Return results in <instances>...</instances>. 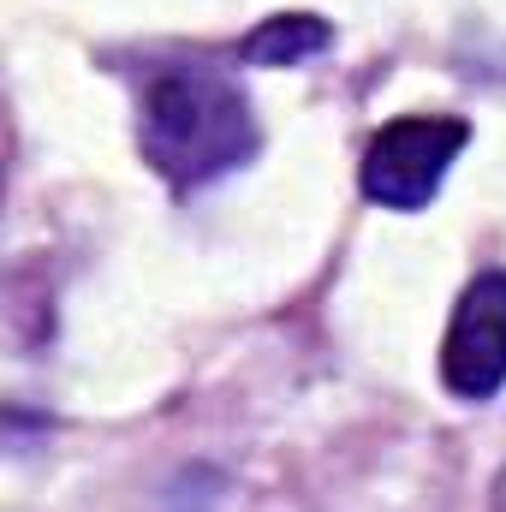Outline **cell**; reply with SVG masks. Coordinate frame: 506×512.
Instances as JSON below:
<instances>
[{
	"label": "cell",
	"instance_id": "1",
	"mask_svg": "<svg viewBox=\"0 0 506 512\" xmlns=\"http://www.w3.org/2000/svg\"><path fill=\"white\" fill-rule=\"evenodd\" d=\"M137 143L143 161L191 191L221 179L227 167L256 155V120L245 90L215 72V66H161L143 84V108H137Z\"/></svg>",
	"mask_w": 506,
	"mask_h": 512
},
{
	"label": "cell",
	"instance_id": "2",
	"mask_svg": "<svg viewBox=\"0 0 506 512\" xmlns=\"http://www.w3.org/2000/svg\"><path fill=\"white\" fill-rule=\"evenodd\" d=\"M465 143H471V126L447 114H405L381 126L364 149V197L381 209H405V215L429 209V197L441 191Z\"/></svg>",
	"mask_w": 506,
	"mask_h": 512
},
{
	"label": "cell",
	"instance_id": "3",
	"mask_svg": "<svg viewBox=\"0 0 506 512\" xmlns=\"http://www.w3.org/2000/svg\"><path fill=\"white\" fill-rule=\"evenodd\" d=\"M441 382L459 399H495L506 387V274H477L441 340Z\"/></svg>",
	"mask_w": 506,
	"mask_h": 512
},
{
	"label": "cell",
	"instance_id": "4",
	"mask_svg": "<svg viewBox=\"0 0 506 512\" xmlns=\"http://www.w3.org/2000/svg\"><path fill=\"white\" fill-rule=\"evenodd\" d=\"M328 24L322 18H310V12H280V18H262L251 36H245V66H298V60H310V54H322L328 48Z\"/></svg>",
	"mask_w": 506,
	"mask_h": 512
},
{
	"label": "cell",
	"instance_id": "5",
	"mask_svg": "<svg viewBox=\"0 0 506 512\" xmlns=\"http://www.w3.org/2000/svg\"><path fill=\"white\" fill-rule=\"evenodd\" d=\"M495 512H506V471H501V483H495Z\"/></svg>",
	"mask_w": 506,
	"mask_h": 512
}]
</instances>
